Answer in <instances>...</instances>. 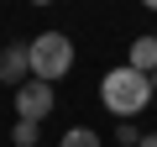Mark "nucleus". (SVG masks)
<instances>
[{
	"mask_svg": "<svg viewBox=\"0 0 157 147\" xmlns=\"http://www.w3.org/2000/svg\"><path fill=\"white\" fill-rule=\"evenodd\" d=\"M100 100H105V110H110V116L131 121V116H136V110L152 100V79L121 63V68H110L105 79H100Z\"/></svg>",
	"mask_w": 157,
	"mask_h": 147,
	"instance_id": "nucleus-1",
	"label": "nucleus"
},
{
	"mask_svg": "<svg viewBox=\"0 0 157 147\" xmlns=\"http://www.w3.org/2000/svg\"><path fill=\"white\" fill-rule=\"evenodd\" d=\"M26 53H32V79H42V84H58L63 74L73 68V42H68L63 32H42V37H32Z\"/></svg>",
	"mask_w": 157,
	"mask_h": 147,
	"instance_id": "nucleus-2",
	"label": "nucleus"
},
{
	"mask_svg": "<svg viewBox=\"0 0 157 147\" xmlns=\"http://www.w3.org/2000/svg\"><path fill=\"white\" fill-rule=\"evenodd\" d=\"M52 116V84H42V79H26L21 89H16V121H32V126H42Z\"/></svg>",
	"mask_w": 157,
	"mask_h": 147,
	"instance_id": "nucleus-3",
	"label": "nucleus"
},
{
	"mask_svg": "<svg viewBox=\"0 0 157 147\" xmlns=\"http://www.w3.org/2000/svg\"><path fill=\"white\" fill-rule=\"evenodd\" d=\"M32 79V53L21 47V42H6V47H0V84H26Z\"/></svg>",
	"mask_w": 157,
	"mask_h": 147,
	"instance_id": "nucleus-4",
	"label": "nucleus"
},
{
	"mask_svg": "<svg viewBox=\"0 0 157 147\" xmlns=\"http://www.w3.org/2000/svg\"><path fill=\"white\" fill-rule=\"evenodd\" d=\"M126 68L147 74V79L157 74V32H152V37H136V42H131V58H126Z\"/></svg>",
	"mask_w": 157,
	"mask_h": 147,
	"instance_id": "nucleus-5",
	"label": "nucleus"
},
{
	"mask_svg": "<svg viewBox=\"0 0 157 147\" xmlns=\"http://www.w3.org/2000/svg\"><path fill=\"white\" fill-rule=\"evenodd\" d=\"M58 147H100V131H89V126H68Z\"/></svg>",
	"mask_w": 157,
	"mask_h": 147,
	"instance_id": "nucleus-6",
	"label": "nucleus"
},
{
	"mask_svg": "<svg viewBox=\"0 0 157 147\" xmlns=\"http://www.w3.org/2000/svg\"><path fill=\"white\" fill-rule=\"evenodd\" d=\"M37 137H42V126H32V121H16L11 126V142L16 147H37Z\"/></svg>",
	"mask_w": 157,
	"mask_h": 147,
	"instance_id": "nucleus-7",
	"label": "nucleus"
},
{
	"mask_svg": "<svg viewBox=\"0 0 157 147\" xmlns=\"http://www.w3.org/2000/svg\"><path fill=\"white\" fill-rule=\"evenodd\" d=\"M115 142H121V147H141V126L121 121V126H115Z\"/></svg>",
	"mask_w": 157,
	"mask_h": 147,
	"instance_id": "nucleus-8",
	"label": "nucleus"
},
{
	"mask_svg": "<svg viewBox=\"0 0 157 147\" xmlns=\"http://www.w3.org/2000/svg\"><path fill=\"white\" fill-rule=\"evenodd\" d=\"M141 147H157V131H152V137H141Z\"/></svg>",
	"mask_w": 157,
	"mask_h": 147,
	"instance_id": "nucleus-9",
	"label": "nucleus"
},
{
	"mask_svg": "<svg viewBox=\"0 0 157 147\" xmlns=\"http://www.w3.org/2000/svg\"><path fill=\"white\" fill-rule=\"evenodd\" d=\"M152 95H157V74H152Z\"/></svg>",
	"mask_w": 157,
	"mask_h": 147,
	"instance_id": "nucleus-10",
	"label": "nucleus"
}]
</instances>
